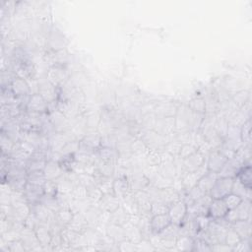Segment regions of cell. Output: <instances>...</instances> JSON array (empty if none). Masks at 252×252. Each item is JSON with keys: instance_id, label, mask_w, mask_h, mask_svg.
<instances>
[{"instance_id": "cell-17", "label": "cell", "mask_w": 252, "mask_h": 252, "mask_svg": "<svg viewBox=\"0 0 252 252\" xmlns=\"http://www.w3.org/2000/svg\"><path fill=\"white\" fill-rule=\"evenodd\" d=\"M39 94L44 98V100L47 103H54L57 98V93H56V86L51 84L48 81H46L42 84H39Z\"/></svg>"}, {"instance_id": "cell-39", "label": "cell", "mask_w": 252, "mask_h": 252, "mask_svg": "<svg viewBox=\"0 0 252 252\" xmlns=\"http://www.w3.org/2000/svg\"><path fill=\"white\" fill-rule=\"evenodd\" d=\"M146 149V144L143 141H136L131 145V150L133 153L142 154Z\"/></svg>"}, {"instance_id": "cell-24", "label": "cell", "mask_w": 252, "mask_h": 252, "mask_svg": "<svg viewBox=\"0 0 252 252\" xmlns=\"http://www.w3.org/2000/svg\"><path fill=\"white\" fill-rule=\"evenodd\" d=\"M130 215L126 212L121 206L116 209L114 212L110 213V223H113L119 226H123L127 222H129Z\"/></svg>"}, {"instance_id": "cell-31", "label": "cell", "mask_w": 252, "mask_h": 252, "mask_svg": "<svg viewBox=\"0 0 252 252\" xmlns=\"http://www.w3.org/2000/svg\"><path fill=\"white\" fill-rule=\"evenodd\" d=\"M87 191H88V195L87 198L91 201L92 204L94 203H99L103 197V192L101 191V189L99 188V186L97 184L92 185L90 187H87Z\"/></svg>"}, {"instance_id": "cell-30", "label": "cell", "mask_w": 252, "mask_h": 252, "mask_svg": "<svg viewBox=\"0 0 252 252\" xmlns=\"http://www.w3.org/2000/svg\"><path fill=\"white\" fill-rule=\"evenodd\" d=\"M251 122L250 119H247L240 127V140L243 145L250 146L251 142Z\"/></svg>"}, {"instance_id": "cell-26", "label": "cell", "mask_w": 252, "mask_h": 252, "mask_svg": "<svg viewBox=\"0 0 252 252\" xmlns=\"http://www.w3.org/2000/svg\"><path fill=\"white\" fill-rule=\"evenodd\" d=\"M194 245V238L189 236H179L176 238L175 246L180 251H192Z\"/></svg>"}, {"instance_id": "cell-2", "label": "cell", "mask_w": 252, "mask_h": 252, "mask_svg": "<svg viewBox=\"0 0 252 252\" xmlns=\"http://www.w3.org/2000/svg\"><path fill=\"white\" fill-rule=\"evenodd\" d=\"M251 217V202L250 200H243L237 207L235 209L229 210L225 220L228 223L233 224L237 220H250Z\"/></svg>"}, {"instance_id": "cell-7", "label": "cell", "mask_w": 252, "mask_h": 252, "mask_svg": "<svg viewBox=\"0 0 252 252\" xmlns=\"http://www.w3.org/2000/svg\"><path fill=\"white\" fill-rule=\"evenodd\" d=\"M27 110L30 112H35V113H44L47 110V103L44 100V98L41 94H33L29 98L27 102Z\"/></svg>"}, {"instance_id": "cell-36", "label": "cell", "mask_w": 252, "mask_h": 252, "mask_svg": "<svg viewBox=\"0 0 252 252\" xmlns=\"http://www.w3.org/2000/svg\"><path fill=\"white\" fill-rule=\"evenodd\" d=\"M197 151H198V148H196L195 146H193L191 144H184V145L181 146L178 156L180 157L181 160H184V159H186V158H188L189 156H191L194 153H196Z\"/></svg>"}, {"instance_id": "cell-27", "label": "cell", "mask_w": 252, "mask_h": 252, "mask_svg": "<svg viewBox=\"0 0 252 252\" xmlns=\"http://www.w3.org/2000/svg\"><path fill=\"white\" fill-rule=\"evenodd\" d=\"M245 187L251 189V167L249 164L244 165L240 171L238 172L237 175L236 176Z\"/></svg>"}, {"instance_id": "cell-23", "label": "cell", "mask_w": 252, "mask_h": 252, "mask_svg": "<svg viewBox=\"0 0 252 252\" xmlns=\"http://www.w3.org/2000/svg\"><path fill=\"white\" fill-rule=\"evenodd\" d=\"M218 177H219V176H218V173H212V172H208L205 175H203V176L200 178V180L198 181V183H197L196 186H197L199 189H201V190H202L204 193L208 194V193L210 192L211 188L213 187V185H214V183L216 182V180H217Z\"/></svg>"}, {"instance_id": "cell-20", "label": "cell", "mask_w": 252, "mask_h": 252, "mask_svg": "<svg viewBox=\"0 0 252 252\" xmlns=\"http://www.w3.org/2000/svg\"><path fill=\"white\" fill-rule=\"evenodd\" d=\"M231 228L240 236L241 239L251 237V222H250V220H237V222L231 224Z\"/></svg>"}, {"instance_id": "cell-13", "label": "cell", "mask_w": 252, "mask_h": 252, "mask_svg": "<svg viewBox=\"0 0 252 252\" xmlns=\"http://www.w3.org/2000/svg\"><path fill=\"white\" fill-rule=\"evenodd\" d=\"M10 91L13 93L14 96L17 97H25L29 96L31 92L30 86L28 82L21 77L14 78V80L10 84Z\"/></svg>"}, {"instance_id": "cell-19", "label": "cell", "mask_w": 252, "mask_h": 252, "mask_svg": "<svg viewBox=\"0 0 252 252\" xmlns=\"http://www.w3.org/2000/svg\"><path fill=\"white\" fill-rule=\"evenodd\" d=\"M106 234L107 236L110 237L116 244L126 239L123 227L113 223H109V225L106 228Z\"/></svg>"}, {"instance_id": "cell-14", "label": "cell", "mask_w": 252, "mask_h": 252, "mask_svg": "<svg viewBox=\"0 0 252 252\" xmlns=\"http://www.w3.org/2000/svg\"><path fill=\"white\" fill-rule=\"evenodd\" d=\"M63 173L62 167L58 162L48 160L44 169V174L46 176L47 181H54L58 177H60Z\"/></svg>"}, {"instance_id": "cell-9", "label": "cell", "mask_w": 252, "mask_h": 252, "mask_svg": "<svg viewBox=\"0 0 252 252\" xmlns=\"http://www.w3.org/2000/svg\"><path fill=\"white\" fill-rule=\"evenodd\" d=\"M35 233H36V236L38 237L40 244L43 247L50 245L51 240H52V233H51L49 224L40 222L37 225V227L35 228Z\"/></svg>"}, {"instance_id": "cell-15", "label": "cell", "mask_w": 252, "mask_h": 252, "mask_svg": "<svg viewBox=\"0 0 252 252\" xmlns=\"http://www.w3.org/2000/svg\"><path fill=\"white\" fill-rule=\"evenodd\" d=\"M122 227L126 239L133 242L134 244H138L141 242V240L143 239V236L140 229L136 225H134L129 220V222L124 224Z\"/></svg>"}, {"instance_id": "cell-32", "label": "cell", "mask_w": 252, "mask_h": 252, "mask_svg": "<svg viewBox=\"0 0 252 252\" xmlns=\"http://www.w3.org/2000/svg\"><path fill=\"white\" fill-rule=\"evenodd\" d=\"M170 207L163 202L162 200H155L152 202L150 214L151 217L155 215H161V214H168Z\"/></svg>"}, {"instance_id": "cell-3", "label": "cell", "mask_w": 252, "mask_h": 252, "mask_svg": "<svg viewBox=\"0 0 252 252\" xmlns=\"http://www.w3.org/2000/svg\"><path fill=\"white\" fill-rule=\"evenodd\" d=\"M187 210L188 207L182 200H179L171 205L168 215L171 219L172 224L180 226L184 222V220L187 216Z\"/></svg>"}, {"instance_id": "cell-35", "label": "cell", "mask_w": 252, "mask_h": 252, "mask_svg": "<svg viewBox=\"0 0 252 252\" xmlns=\"http://www.w3.org/2000/svg\"><path fill=\"white\" fill-rule=\"evenodd\" d=\"M224 202L226 204V206L228 207L229 210H232V209H235L236 207H237L242 201L243 199L234 193H230L229 195H227L224 199Z\"/></svg>"}, {"instance_id": "cell-6", "label": "cell", "mask_w": 252, "mask_h": 252, "mask_svg": "<svg viewBox=\"0 0 252 252\" xmlns=\"http://www.w3.org/2000/svg\"><path fill=\"white\" fill-rule=\"evenodd\" d=\"M243 166L244 164L240 160H238L236 157H233L232 159L228 160V162L225 164L222 170L218 173V176L235 178Z\"/></svg>"}, {"instance_id": "cell-4", "label": "cell", "mask_w": 252, "mask_h": 252, "mask_svg": "<svg viewBox=\"0 0 252 252\" xmlns=\"http://www.w3.org/2000/svg\"><path fill=\"white\" fill-rule=\"evenodd\" d=\"M228 160H229V158L220 151L211 152L208 157V160L206 162L208 171L218 173L220 170H222V168L225 166V164L228 162Z\"/></svg>"}, {"instance_id": "cell-12", "label": "cell", "mask_w": 252, "mask_h": 252, "mask_svg": "<svg viewBox=\"0 0 252 252\" xmlns=\"http://www.w3.org/2000/svg\"><path fill=\"white\" fill-rule=\"evenodd\" d=\"M47 81L53 84L54 86H59L60 84L64 83L67 78L66 72L64 68L61 67V65H53L47 71Z\"/></svg>"}, {"instance_id": "cell-33", "label": "cell", "mask_w": 252, "mask_h": 252, "mask_svg": "<svg viewBox=\"0 0 252 252\" xmlns=\"http://www.w3.org/2000/svg\"><path fill=\"white\" fill-rule=\"evenodd\" d=\"M28 182L29 183H33L36 185H42L45 186L47 179L46 176L44 174V172H33V173H29L28 176H27Z\"/></svg>"}, {"instance_id": "cell-37", "label": "cell", "mask_w": 252, "mask_h": 252, "mask_svg": "<svg viewBox=\"0 0 252 252\" xmlns=\"http://www.w3.org/2000/svg\"><path fill=\"white\" fill-rule=\"evenodd\" d=\"M249 98V94H248V92L246 91H242V92H239L237 93L236 96L234 97V101L236 105L240 106V107H244L245 104L247 103V100Z\"/></svg>"}, {"instance_id": "cell-8", "label": "cell", "mask_w": 252, "mask_h": 252, "mask_svg": "<svg viewBox=\"0 0 252 252\" xmlns=\"http://www.w3.org/2000/svg\"><path fill=\"white\" fill-rule=\"evenodd\" d=\"M228 212L229 209L223 199H213L209 207L208 216L212 220H219L225 218Z\"/></svg>"}, {"instance_id": "cell-18", "label": "cell", "mask_w": 252, "mask_h": 252, "mask_svg": "<svg viewBox=\"0 0 252 252\" xmlns=\"http://www.w3.org/2000/svg\"><path fill=\"white\" fill-rule=\"evenodd\" d=\"M130 191L128 179L125 176H119L113 180V193L121 200Z\"/></svg>"}, {"instance_id": "cell-1", "label": "cell", "mask_w": 252, "mask_h": 252, "mask_svg": "<svg viewBox=\"0 0 252 252\" xmlns=\"http://www.w3.org/2000/svg\"><path fill=\"white\" fill-rule=\"evenodd\" d=\"M234 179L230 177H218L209 192L210 196L213 199H224L232 193Z\"/></svg>"}, {"instance_id": "cell-16", "label": "cell", "mask_w": 252, "mask_h": 252, "mask_svg": "<svg viewBox=\"0 0 252 252\" xmlns=\"http://www.w3.org/2000/svg\"><path fill=\"white\" fill-rule=\"evenodd\" d=\"M99 204L103 211L112 213L121 206V201L115 194H105Z\"/></svg>"}, {"instance_id": "cell-11", "label": "cell", "mask_w": 252, "mask_h": 252, "mask_svg": "<svg viewBox=\"0 0 252 252\" xmlns=\"http://www.w3.org/2000/svg\"><path fill=\"white\" fill-rule=\"evenodd\" d=\"M204 164H205L204 155L199 151H197L193 155L189 156L188 158H186V159L183 160V166H184L186 173L194 172L197 169H199L201 166H203Z\"/></svg>"}, {"instance_id": "cell-25", "label": "cell", "mask_w": 252, "mask_h": 252, "mask_svg": "<svg viewBox=\"0 0 252 252\" xmlns=\"http://www.w3.org/2000/svg\"><path fill=\"white\" fill-rule=\"evenodd\" d=\"M232 193L241 197L243 200H251V189L245 187L236 177L234 179Z\"/></svg>"}, {"instance_id": "cell-5", "label": "cell", "mask_w": 252, "mask_h": 252, "mask_svg": "<svg viewBox=\"0 0 252 252\" xmlns=\"http://www.w3.org/2000/svg\"><path fill=\"white\" fill-rule=\"evenodd\" d=\"M102 146V137L99 133H90L85 135L84 138L80 141L79 151L84 153L92 154L94 151L100 149Z\"/></svg>"}, {"instance_id": "cell-38", "label": "cell", "mask_w": 252, "mask_h": 252, "mask_svg": "<svg viewBox=\"0 0 252 252\" xmlns=\"http://www.w3.org/2000/svg\"><path fill=\"white\" fill-rule=\"evenodd\" d=\"M193 250H197V251H212V248H211V245L208 244L204 239L198 238L197 240L194 239Z\"/></svg>"}, {"instance_id": "cell-28", "label": "cell", "mask_w": 252, "mask_h": 252, "mask_svg": "<svg viewBox=\"0 0 252 252\" xmlns=\"http://www.w3.org/2000/svg\"><path fill=\"white\" fill-rule=\"evenodd\" d=\"M206 107L207 104L204 99L202 98H196L193 99L188 105V109L190 110L192 112L197 114H204L206 112Z\"/></svg>"}, {"instance_id": "cell-34", "label": "cell", "mask_w": 252, "mask_h": 252, "mask_svg": "<svg viewBox=\"0 0 252 252\" xmlns=\"http://www.w3.org/2000/svg\"><path fill=\"white\" fill-rule=\"evenodd\" d=\"M240 240H241L240 236L232 228L228 229L226 236H225V243L226 244H228L229 246L234 248Z\"/></svg>"}, {"instance_id": "cell-22", "label": "cell", "mask_w": 252, "mask_h": 252, "mask_svg": "<svg viewBox=\"0 0 252 252\" xmlns=\"http://www.w3.org/2000/svg\"><path fill=\"white\" fill-rule=\"evenodd\" d=\"M88 227H89V224L87 222V220H86L84 214L83 213H77V214H74L71 223L68 225L67 228H69L70 230H72L76 233L82 234L88 229Z\"/></svg>"}, {"instance_id": "cell-10", "label": "cell", "mask_w": 252, "mask_h": 252, "mask_svg": "<svg viewBox=\"0 0 252 252\" xmlns=\"http://www.w3.org/2000/svg\"><path fill=\"white\" fill-rule=\"evenodd\" d=\"M172 224L171 219L168 214L155 215L151 217L150 220V227L153 233L159 234L165 229H167Z\"/></svg>"}, {"instance_id": "cell-21", "label": "cell", "mask_w": 252, "mask_h": 252, "mask_svg": "<svg viewBox=\"0 0 252 252\" xmlns=\"http://www.w3.org/2000/svg\"><path fill=\"white\" fill-rule=\"evenodd\" d=\"M74 213L69 208H60L54 213L55 222L61 228H66L71 223Z\"/></svg>"}, {"instance_id": "cell-29", "label": "cell", "mask_w": 252, "mask_h": 252, "mask_svg": "<svg viewBox=\"0 0 252 252\" xmlns=\"http://www.w3.org/2000/svg\"><path fill=\"white\" fill-rule=\"evenodd\" d=\"M100 158L103 161H109L112 162L113 160L118 159L119 153L112 147H103L100 149Z\"/></svg>"}]
</instances>
